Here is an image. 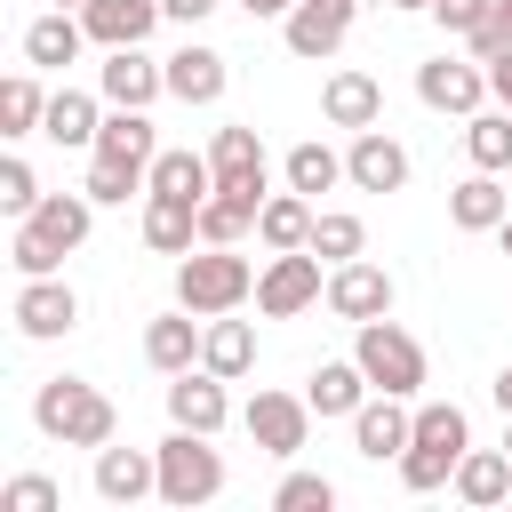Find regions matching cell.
Returning a JSON list of instances; mask_svg holds the SVG:
<instances>
[{"mask_svg": "<svg viewBox=\"0 0 512 512\" xmlns=\"http://www.w3.org/2000/svg\"><path fill=\"white\" fill-rule=\"evenodd\" d=\"M152 160H160L152 112L112 104V112H104V128H96V144H88V184H80V192H88L96 208H128V192H144Z\"/></svg>", "mask_w": 512, "mask_h": 512, "instance_id": "6da1fadb", "label": "cell"}, {"mask_svg": "<svg viewBox=\"0 0 512 512\" xmlns=\"http://www.w3.org/2000/svg\"><path fill=\"white\" fill-rule=\"evenodd\" d=\"M88 224H96V200L88 192H48L32 216H16V272L24 280H40V272H64V256L88 240Z\"/></svg>", "mask_w": 512, "mask_h": 512, "instance_id": "7a4b0ae2", "label": "cell"}, {"mask_svg": "<svg viewBox=\"0 0 512 512\" xmlns=\"http://www.w3.org/2000/svg\"><path fill=\"white\" fill-rule=\"evenodd\" d=\"M32 424H40L48 440H64V448H104V440L120 432V408H112L88 376H48V384L32 392Z\"/></svg>", "mask_w": 512, "mask_h": 512, "instance_id": "3957f363", "label": "cell"}, {"mask_svg": "<svg viewBox=\"0 0 512 512\" xmlns=\"http://www.w3.org/2000/svg\"><path fill=\"white\" fill-rule=\"evenodd\" d=\"M256 296V264L248 256H232V248H192V256H176V304L184 312H200V320H216V312H240Z\"/></svg>", "mask_w": 512, "mask_h": 512, "instance_id": "277c9868", "label": "cell"}, {"mask_svg": "<svg viewBox=\"0 0 512 512\" xmlns=\"http://www.w3.org/2000/svg\"><path fill=\"white\" fill-rule=\"evenodd\" d=\"M352 360L368 368V384H376V392H400V400H416V392H424V344H416L392 312L352 328Z\"/></svg>", "mask_w": 512, "mask_h": 512, "instance_id": "5b68a950", "label": "cell"}, {"mask_svg": "<svg viewBox=\"0 0 512 512\" xmlns=\"http://www.w3.org/2000/svg\"><path fill=\"white\" fill-rule=\"evenodd\" d=\"M160 504H176V512H192V504H216L224 496V456L208 448V432H168L160 448Z\"/></svg>", "mask_w": 512, "mask_h": 512, "instance_id": "8992f818", "label": "cell"}, {"mask_svg": "<svg viewBox=\"0 0 512 512\" xmlns=\"http://www.w3.org/2000/svg\"><path fill=\"white\" fill-rule=\"evenodd\" d=\"M320 248H272V264L256 272V312L264 320H296V312H312L320 296H328V280H320Z\"/></svg>", "mask_w": 512, "mask_h": 512, "instance_id": "52a82bcc", "label": "cell"}, {"mask_svg": "<svg viewBox=\"0 0 512 512\" xmlns=\"http://www.w3.org/2000/svg\"><path fill=\"white\" fill-rule=\"evenodd\" d=\"M208 168H216V192H232V200H248V208H264L272 200V176H264V136L256 128H216V144H208Z\"/></svg>", "mask_w": 512, "mask_h": 512, "instance_id": "ba28073f", "label": "cell"}, {"mask_svg": "<svg viewBox=\"0 0 512 512\" xmlns=\"http://www.w3.org/2000/svg\"><path fill=\"white\" fill-rule=\"evenodd\" d=\"M336 320H384L392 312V272L384 264H368V256H344V264H328V296H320Z\"/></svg>", "mask_w": 512, "mask_h": 512, "instance_id": "9c48e42d", "label": "cell"}, {"mask_svg": "<svg viewBox=\"0 0 512 512\" xmlns=\"http://www.w3.org/2000/svg\"><path fill=\"white\" fill-rule=\"evenodd\" d=\"M96 96H104V104H128V112H152V104L168 96V64H152L144 48H104Z\"/></svg>", "mask_w": 512, "mask_h": 512, "instance_id": "30bf717a", "label": "cell"}, {"mask_svg": "<svg viewBox=\"0 0 512 512\" xmlns=\"http://www.w3.org/2000/svg\"><path fill=\"white\" fill-rule=\"evenodd\" d=\"M240 424H248V440H256L264 456H296V448L312 440V400H304V392H256Z\"/></svg>", "mask_w": 512, "mask_h": 512, "instance_id": "8fae6325", "label": "cell"}, {"mask_svg": "<svg viewBox=\"0 0 512 512\" xmlns=\"http://www.w3.org/2000/svg\"><path fill=\"white\" fill-rule=\"evenodd\" d=\"M408 440H416V408H408L400 392H368V400L352 408V448H360L368 464H384V456L400 464Z\"/></svg>", "mask_w": 512, "mask_h": 512, "instance_id": "7c38bea8", "label": "cell"}, {"mask_svg": "<svg viewBox=\"0 0 512 512\" xmlns=\"http://www.w3.org/2000/svg\"><path fill=\"white\" fill-rule=\"evenodd\" d=\"M416 96H424L432 112H464V120H472L480 96H488V64H480V56H472V64H464V56H432V64H416Z\"/></svg>", "mask_w": 512, "mask_h": 512, "instance_id": "4fadbf2b", "label": "cell"}, {"mask_svg": "<svg viewBox=\"0 0 512 512\" xmlns=\"http://www.w3.org/2000/svg\"><path fill=\"white\" fill-rule=\"evenodd\" d=\"M344 184L352 192H400L408 184V144L384 136V128H360L352 152H344Z\"/></svg>", "mask_w": 512, "mask_h": 512, "instance_id": "5bb4252c", "label": "cell"}, {"mask_svg": "<svg viewBox=\"0 0 512 512\" xmlns=\"http://www.w3.org/2000/svg\"><path fill=\"white\" fill-rule=\"evenodd\" d=\"M16 328H24L32 344L72 336V328H80V296H72L56 272H40V280H24V288H16Z\"/></svg>", "mask_w": 512, "mask_h": 512, "instance_id": "9a60e30c", "label": "cell"}, {"mask_svg": "<svg viewBox=\"0 0 512 512\" xmlns=\"http://www.w3.org/2000/svg\"><path fill=\"white\" fill-rule=\"evenodd\" d=\"M224 416H232V400H224V376H216V368H184V376H168V424L216 440Z\"/></svg>", "mask_w": 512, "mask_h": 512, "instance_id": "2e32d148", "label": "cell"}, {"mask_svg": "<svg viewBox=\"0 0 512 512\" xmlns=\"http://www.w3.org/2000/svg\"><path fill=\"white\" fill-rule=\"evenodd\" d=\"M96 496L104 504H144V496H160V456L152 448H96Z\"/></svg>", "mask_w": 512, "mask_h": 512, "instance_id": "e0dca14e", "label": "cell"}, {"mask_svg": "<svg viewBox=\"0 0 512 512\" xmlns=\"http://www.w3.org/2000/svg\"><path fill=\"white\" fill-rule=\"evenodd\" d=\"M80 40H88L80 8H48V16L24 24V64L32 72H64V64H80Z\"/></svg>", "mask_w": 512, "mask_h": 512, "instance_id": "ac0fdd59", "label": "cell"}, {"mask_svg": "<svg viewBox=\"0 0 512 512\" xmlns=\"http://www.w3.org/2000/svg\"><path fill=\"white\" fill-rule=\"evenodd\" d=\"M200 344H208V328H200V312H160V320H144V360L160 368V376H184L192 360H200Z\"/></svg>", "mask_w": 512, "mask_h": 512, "instance_id": "d6986e66", "label": "cell"}, {"mask_svg": "<svg viewBox=\"0 0 512 512\" xmlns=\"http://www.w3.org/2000/svg\"><path fill=\"white\" fill-rule=\"evenodd\" d=\"M80 24H88L96 48H144L152 24H160V0H88Z\"/></svg>", "mask_w": 512, "mask_h": 512, "instance_id": "ffe728a7", "label": "cell"}, {"mask_svg": "<svg viewBox=\"0 0 512 512\" xmlns=\"http://www.w3.org/2000/svg\"><path fill=\"white\" fill-rule=\"evenodd\" d=\"M280 32H288V56H304V64H328V56L344 48L352 16H336V8H320V0H296V8L280 16Z\"/></svg>", "mask_w": 512, "mask_h": 512, "instance_id": "44dd1931", "label": "cell"}, {"mask_svg": "<svg viewBox=\"0 0 512 512\" xmlns=\"http://www.w3.org/2000/svg\"><path fill=\"white\" fill-rule=\"evenodd\" d=\"M320 120L328 128H376L384 120V88L368 80V72H328V88H320Z\"/></svg>", "mask_w": 512, "mask_h": 512, "instance_id": "7402d4cb", "label": "cell"}, {"mask_svg": "<svg viewBox=\"0 0 512 512\" xmlns=\"http://www.w3.org/2000/svg\"><path fill=\"white\" fill-rule=\"evenodd\" d=\"M512 216V192L496 184V168H472L464 184H448V224L456 232H496Z\"/></svg>", "mask_w": 512, "mask_h": 512, "instance_id": "603a6c76", "label": "cell"}, {"mask_svg": "<svg viewBox=\"0 0 512 512\" xmlns=\"http://www.w3.org/2000/svg\"><path fill=\"white\" fill-rule=\"evenodd\" d=\"M144 248H160V256H192V248H200V200L144 192Z\"/></svg>", "mask_w": 512, "mask_h": 512, "instance_id": "cb8c5ba5", "label": "cell"}, {"mask_svg": "<svg viewBox=\"0 0 512 512\" xmlns=\"http://www.w3.org/2000/svg\"><path fill=\"white\" fill-rule=\"evenodd\" d=\"M368 392H376V384H368V368H360V360H320V368L304 376V400H312V416H320V424H328V416H344V424H352V408H360Z\"/></svg>", "mask_w": 512, "mask_h": 512, "instance_id": "d4e9b609", "label": "cell"}, {"mask_svg": "<svg viewBox=\"0 0 512 512\" xmlns=\"http://www.w3.org/2000/svg\"><path fill=\"white\" fill-rule=\"evenodd\" d=\"M472 512H496L504 496H512V448H464L456 456V480H448Z\"/></svg>", "mask_w": 512, "mask_h": 512, "instance_id": "484cf974", "label": "cell"}, {"mask_svg": "<svg viewBox=\"0 0 512 512\" xmlns=\"http://www.w3.org/2000/svg\"><path fill=\"white\" fill-rule=\"evenodd\" d=\"M224 80H232V72H224V56H216V48H200V40H184V48L168 56V96H176V104H216V96H224Z\"/></svg>", "mask_w": 512, "mask_h": 512, "instance_id": "4316f807", "label": "cell"}, {"mask_svg": "<svg viewBox=\"0 0 512 512\" xmlns=\"http://www.w3.org/2000/svg\"><path fill=\"white\" fill-rule=\"evenodd\" d=\"M312 216H320V208L288 184V192H272V200L256 208V240H264V248H312Z\"/></svg>", "mask_w": 512, "mask_h": 512, "instance_id": "83f0119b", "label": "cell"}, {"mask_svg": "<svg viewBox=\"0 0 512 512\" xmlns=\"http://www.w3.org/2000/svg\"><path fill=\"white\" fill-rule=\"evenodd\" d=\"M200 368H216L224 384H240V376L256 368V328L232 320V312H216V320H208V344H200Z\"/></svg>", "mask_w": 512, "mask_h": 512, "instance_id": "f1b7e54d", "label": "cell"}, {"mask_svg": "<svg viewBox=\"0 0 512 512\" xmlns=\"http://www.w3.org/2000/svg\"><path fill=\"white\" fill-rule=\"evenodd\" d=\"M96 128H104L96 96H80V88H56V96H48V120H40L48 144H96Z\"/></svg>", "mask_w": 512, "mask_h": 512, "instance_id": "f546056e", "label": "cell"}, {"mask_svg": "<svg viewBox=\"0 0 512 512\" xmlns=\"http://www.w3.org/2000/svg\"><path fill=\"white\" fill-rule=\"evenodd\" d=\"M144 192L208 200V192H216V168H208V152H160V160H152V176H144Z\"/></svg>", "mask_w": 512, "mask_h": 512, "instance_id": "4dcf8cb0", "label": "cell"}, {"mask_svg": "<svg viewBox=\"0 0 512 512\" xmlns=\"http://www.w3.org/2000/svg\"><path fill=\"white\" fill-rule=\"evenodd\" d=\"M464 152H472V168H512V104H496V112H472L464 120Z\"/></svg>", "mask_w": 512, "mask_h": 512, "instance_id": "1f68e13d", "label": "cell"}, {"mask_svg": "<svg viewBox=\"0 0 512 512\" xmlns=\"http://www.w3.org/2000/svg\"><path fill=\"white\" fill-rule=\"evenodd\" d=\"M40 120H48L40 80H32V72H8V80H0V136H40Z\"/></svg>", "mask_w": 512, "mask_h": 512, "instance_id": "d6a6232c", "label": "cell"}, {"mask_svg": "<svg viewBox=\"0 0 512 512\" xmlns=\"http://www.w3.org/2000/svg\"><path fill=\"white\" fill-rule=\"evenodd\" d=\"M288 184H296L304 200H320V192H336V184H344V152H328L320 136H304V144L288 152Z\"/></svg>", "mask_w": 512, "mask_h": 512, "instance_id": "836d02e7", "label": "cell"}, {"mask_svg": "<svg viewBox=\"0 0 512 512\" xmlns=\"http://www.w3.org/2000/svg\"><path fill=\"white\" fill-rule=\"evenodd\" d=\"M456 480V456L448 448H432V440H408L400 448V488L408 496H432V488H448Z\"/></svg>", "mask_w": 512, "mask_h": 512, "instance_id": "e575fe53", "label": "cell"}, {"mask_svg": "<svg viewBox=\"0 0 512 512\" xmlns=\"http://www.w3.org/2000/svg\"><path fill=\"white\" fill-rule=\"evenodd\" d=\"M240 232H256V208L232 200V192H208V200H200V240H208V248H232Z\"/></svg>", "mask_w": 512, "mask_h": 512, "instance_id": "d590c367", "label": "cell"}, {"mask_svg": "<svg viewBox=\"0 0 512 512\" xmlns=\"http://www.w3.org/2000/svg\"><path fill=\"white\" fill-rule=\"evenodd\" d=\"M416 440H432V448L464 456V448H472V424H464V408H456V400H424V408H416Z\"/></svg>", "mask_w": 512, "mask_h": 512, "instance_id": "8d00e7d4", "label": "cell"}, {"mask_svg": "<svg viewBox=\"0 0 512 512\" xmlns=\"http://www.w3.org/2000/svg\"><path fill=\"white\" fill-rule=\"evenodd\" d=\"M312 248H320L328 264H344V256H360V248H368V232H360V216L320 208V216H312Z\"/></svg>", "mask_w": 512, "mask_h": 512, "instance_id": "74e56055", "label": "cell"}, {"mask_svg": "<svg viewBox=\"0 0 512 512\" xmlns=\"http://www.w3.org/2000/svg\"><path fill=\"white\" fill-rule=\"evenodd\" d=\"M328 504H336V480L328 472H288L272 488V512H328Z\"/></svg>", "mask_w": 512, "mask_h": 512, "instance_id": "f35d334b", "label": "cell"}, {"mask_svg": "<svg viewBox=\"0 0 512 512\" xmlns=\"http://www.w3.org/2000/svg\"><path fill=\"white\" fill-rule=\"evenodd\" d=\"M40 200H48V192H40L32 160H16V152H8V160H0V208H8V216H32Z\"/></svg>", "mask_w": 512, "mask_h": 512, "instance_id": "ab89813d", "label": "cell"}, {"mask_svg": "<svg viewBox=\"0 0 512 512\" xmlns=\"http://www.w3.org/2000/svg\"><path fill=\"white\" fill-rule=\"evenodd\" d=\"M64 504V488L48 480V472H16L8 488H0V512H56Z\"/></svg>", "mask_w": 512, "mask_h": 512, "instance_id": "60d3db41", "label": "cell"}, {"mask_svg": "<svg viewBox=\"0 0 512 512\" xmlns=\"http://www.w3.org/2000/svg\"><path fill=\"white\" fill-rule=\"evenodd\" d=\"M464 48H472L480 64H496V56H512V0H496V8L480 16V32H472Z\"/></svg>", "mask_w": 512, "mask_h": 512, "instance_id": "b9f144b4", "label": "cell"}, {"mask_svg": "<svg viewBox=\"0 0 512 512\" xmlns=\"http://www.w3.org/2000/svg\"><path fill=\"white\" fill-rule=\"evenodd\" d=\"M488 8H496V0H432V16H440V32H456V40H472Z\"/></svg>", "mask_w": 512, "mask_h": 512, "instance_id": "7bdbcfd3", "label": "cell"}, {"mask_svg": "<svg viewBox=\"0 0 512 512\" xmlns=\"http://www.w3.org/2000/svg\"><path fill=\"white\" fill-rule=\"evenodd\" d=\"M160 16L168 24H200V16H216V0H160Z\"/></svg>", "mask_w": 512, "mask_h": 512, "instance_id": "ee69618b", "label": "cell"}, {"mask_svg": "<svg viewBox=\"0 0 512 512\" xmlns=\"http://www.w3.org/2000/svg\"><path fill=\"white\" fill-rule=\"evenodd\" d=\"M488 96H496V104H512V56H496V64H488Z\"/></svg>", "mask_w": 512, "mask_h": 512, "instance_id": "f6af8a7d", "label": "cell"}, {"mask_svg": "<svg viewBox=\"0 0 512 512\" xmlns=\"http://www.w3.org/2000/svg\"><path fill=\"white\" fill-rule=\"evenodd\" d=\"M488 392H496V408L512 416V368H496V384H488Z\"/></svg>", "mask_w": 512, "mask_h": 512, "instance_id": "bcb514c9", "label": "cell"}, {"mask_svg": "<svg viewBox=\"0 0 512 512\" xmlns=\"http://www.w3.org/2000/svg\"><path fill=\"white\" fill-rule=\"evenodd\" d=\"M240 8H248V16H288L296 0H240Z\"/></svg>", "mask_w": 512, "mask_h": 512, "instance_id": "7dc6e473", "label": "cell"}, {"mask_svg": "<svg viewBox=\"0 0 512 512\" xmlns=\"http://www.w3.org/2000/svg\"><path fill=\"white\" fill-rule=\"evenodd\" d=\"M320 8H336V16H360V8H368V0H320Z\"/></svg>", "mask_w": 512, "mask_h": 512, "instance_id": "c3c4849f", "label": "cell"}, {"mask_svg": "<svg viewBox=\"0 0 512 512\" xmlns=\"http://www.w3.org/2000/svg\"><path fill=\"white\" fill-rule=\"evenodd\" d=\"M496 240H504V256H512V216H504V224H496Z\"/></svg>", "mask_w": 512, "mask_h": 512, "instance_id": "681fc988", "label": "cell"}, {"mask_svg": "<svg viewBox=\"0 0 512 512\" xmlns=\"http://www.w3.org/2000/svg\"><path fill=\"white\" fill-rule=\"evenodd\" d=\"M384 8H432V0H384Z\"/></svg>", "mask_w": 512, "mask_h": 512, "instance_id": "f907efd6", "label": "cell"}, {"mask_svg": "<svg viewBox=\"0 0 512 512\" xmlns=\"http://www.w3.org/2000/svg\"><path fill=\"white\" fill-rule=\"evenodd\" d=\"M56 8H88V0H56Z\"/></svg>", "mask_w": 512, "mask_h": 512, "instance_id": "816d5d0a", "label": "cell"}, {"mask_svg": "<svg viewBox=\"0 0 512 512\" xmlns=\"http://www.w3.org/2000/svg\"><path fill=\"white\" fill-rule=\"evenodd\" d=\"M504 448H512V416H504Z\"/></svg>", "mask_w": 512, "mask_h": 512, "instance_id": "f5cc1de1", "label": "cell"}]
</instances>
